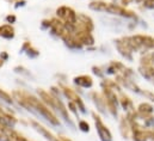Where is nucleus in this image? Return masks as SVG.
<instances>
[{
    "mask_svg": "<svg viewBox=\"0 0 154 141\" xmlns=\"http://www.w3.org/2000/svg\"><path fill=\"white\" fill-rule=\"evenodd\" d=\"M12 97H13V99H16L18 102V104L20 106L39 115L41 117L47 120L53 126H60V121H59L57 116L53 112V110L49 109V106L45 105L41 99L36 98L34 95L20 89V90H13Z\"/></svg>",
    "mask_w": 154,
    "mask_h": 141,
    "instance_id": "nucleus-1",
    "label": "nucleus"
},
{
    "mask_svg": "<svg viewBox=\"0 0 154 141\" xmlns=\"http://www.w3.org/2000/svg\"><path fill=\"white\" fill-rule=\"evenodd\" d=\"M88 7L93 11H99V12H108L111 14H117L127 18H134L135 14L133 11L125 10L123 6H119L114 2H104V1H92Z\"/></svg>",
    "mask_w": 154,
    "mask_h": 141,
    "instance_id": "nucleus-2",
    "label": "nucleus"
},
{
    "mask_svg": "<svg viewBox=\"0 0 154 141\" xmlns=\"http://www.w3.org/2000/svg\"><path fill=\"white\" fill-rule=\"evenodd\" d=\"M56 16L60 20L66 24H77L78 13L68 6H60L56 8Z\"/></svg>",
    "mask_w": 154,
    "mask_h": 141,
    "instance_id": "nucleus-3",
    "label": "nucleus"
},
{
    "mask_svg": "<svg viewBox=\"0 0 154 141\" xmlns=\"http://www.w3.org/2000/svg\"><path fill=\"white\" fill-rule=\"evenodd\" d=\"M60 87H61V91H62L63 96H65L67 99H69V102H73V103L78 106V109L80 110V112L86 114L85 104H84L82 99L80 98V96L78 95L77 92H75L73 89H71V87H68V86H66V85H61V84H60Z\"/></svg>",
    "mask_w": 154,
    "mask_h": 141,
    "instance_id": "nucleus-4",
    "label": "nucleus"
},
{
    "mask_svg": "<svg viewBox=\"0 0 154 141\" xmlns=\"http://www.w3.org/2000/svg\"><path fill=\"white\" fill-rule=\"evenodd\" d=\"M92 117H93V121H94V124H96V129H97V133H98V136L100 138V140L112 141V135H111L110 130L108 129V127L103 123L100 116L97 115L96 112H92Z\"/></svg>",
    "mask_w": 154,
    "mask_h": 141,
    "instance_id": "nucleus-5",
    "label": "nucleus"
},
{
    "mask_svg": "<svg viewBox=\"0 0 154 141\" xmlns=\"http://www.w3.org/2000/svg\"><path fill=\"white\" fill-rule=\"evenodd\" d=\"M61 39L63 41V43H65V45L66 47H68L69 49H73V50H80V49H82V44L78 41V38L74 36V34H71V33H66L65 35L61 37Z\"/></svg>",
    "mask_w": 154,
    "mask_h": 141,
    "instance_id": "nucleus-6",
    "label": "nucleus"
},
{
    "mask_svg": "<svg viewBox=\"0 0 154 141\" xmlns=\"http://www.w3.org/2000/svg\"><path fill=\"white\" fill-rule=\"evenodd\" d=\"M30 123H31V126L34 127V129L36 130V132H38L39 134L42 135V136H44L47 140L49 141H60L59 139V136H55L51 132H49L45 127H43L42 124H39L38 122H36V121H34V120H30Z\"/></svg>",
    "mask_w": 154,
    "mask_h": 141,
    "instance_id": "nucleus-7",
    "label": "nucleus"
},
{
    "mask_svg": "<svg viewBox=\"0 0 154 141\" xmlns=\"http://www.w3.org/2000/svg\"><path fill=\"white\" fill-rule=\"evenodd\" d=\"M74 36L77 37L78 41L82 45L90 47V45H93L94 44V38L92 36V33H90V31H75Z\"/></svg>",
    "mask_w": 154,
    "mask_h": 141,
    "instance_id": "nucleus-8",
    "label": "nucleus"
},
{
    "mask_svg": "<svg viewBox=\"0 0 154 141\" xmlns=\"http://www.w3.org/2000/svg\"><path fill=\"white\" fill-rule=\"evenodd\" d=\"M73 83L77 85L78 87H82V89H91L93 86V80L90 75H78L73 79Z\"/></svg>",
    "mask_w": 154,
    "mask_h": 141,
    "instance_id": "nucleus-9",
    "label": "nucleus"
},
{
    "mask_svg": "<svg viewBox=\"0 0 154 141\" xmlns=\"http://www.w3.org/2000/svg\"><path fill=\"white\" fill-rule=\"evenodd\" d=\"M14 28L11 24H4L0 25V37L5 39H13L14 38Z\"/></svg>",
    "mask_w": 154,
    "mask_h": 141,
    "instance_id": "nucleus-10",
    "label": "nucleus"
},
{
    "mask_svg": "<svg viewBox=\"0 0 154 141\" xmlns=\"http://www.w3.org/2000/svg\"><path fill=\"white\" fill-rule=\"evenodd\" d=\"M4 129H5V132L7 133V135H8V136H10L13 141H31V140H29L28 138H25L23 134H20L19 132L14 130V129H13V127L5 126V127H4Z\"/></svg>",
    "mask_w": 154,
    "mask_h": 141,
    "instance_id": "nucleus-11",
    "label": "nucleus"
},
{
    "mask_svg": "<svg viewBox=\"0 0 154 141\" xmlns=\"http://www.w3.org/2000/svg\"><path fill=\"white\" fill-rule=\"evenodd\" d=\"M137 112H139L140 116H142L145 118V117L149 116L153 112V108H152V105H149L148 103H142L137 108Z\"/></svg>",
    "mask_w": 154,
    "mask_h": 141,
    "instance_id": "nucleus-12",
    "label": "nucleus"
},
{
    "mask_svg": "<svg viewBox=\"0 0 154 141\" xmlns=\"http://www.w3.org/2000/svg\"><path fill=\"white\" fill-rule=\"evenodd\" d=\"M119 103H121V105L124 108V110H130V109L133 108V102H131L127 96H124V95L121 96Z\"/></svg>",
    "mask_w": 154,
    "mask_h": 141,
    "instance_id": "nucleus-13",
    "label": "nucleus"
},
{
    "mask_svg": "<svg viewBox=\"0 0 154 141\" xmlns=\"http://www.w3.org/2000/svg\"><path fill=\"white\" fill-rule=\"evenodd\" d=\"M0 99L4 101V102L7 103V104H12V103H13V97H12L10 93H7L6 91L1 90V89H0Z\"/></svg>",
    "mask_w": 154,
    "mask_h": 141,
    "instance_id": "nucleus-14",
    "label": "nucleus"
},
{
    "mask_svg": "<svg viewBox=\"0 0 154 141\" xmlns=\"http://www.w3.org/2000/svg\"><path fill=\"white\" fill-rule=\"evenodd\" d=\"M25 54H26V55H28L30 59H36V58L39 55V52L36 49V48H34V47L31 45V47H30V48H29V49L25 52Z\"/></svg>",
    "mask_w": 154,
    "mask_h": 141,
    "instance_id": "nucleus-15",
    "label": "nucleus"
},
{
    "mask_svg": "<svg viewBox=\"0 0 154 141\" xmlns=\"http://www.w3.org/2000/svg\"><path fill=\"white\" fill-rule=\"evenodd\" d=\"M78 126H79V129H80L81 132H84V133H88V132H90V124L87 123V121L80 120L79 123H78Z\"/></svg>",
    "mask_w": 154,
    "mask_h": 141,
    "instance_id": "nucleus-16",
    "label": "nucleus"
},
{
    "mask_svg": "<svg viewBox=\"0 0 154 141\" xmlns=\"http://www.w3.org/2000/svg\"><path fill=\"white\" fill-rule=\"evenodd\" d=\"M51 27V19H43L41 23V28L43 30H49Z\"/></svg>",
    "mask_w": 154,
    "mask_h": 141,
    "instance_id": "nucleus-17",
    "label": "nucleus"
},
{
    "mask_svg": "<svg viewBox=\"0 0 154 141\" xmlns=\"http://www.w3.org/2000/svg\"><path fill=\"white\" fill-rule=\"evenodd\" d=\"M68 108H69V110L77 116L78 118H79V112H78V106L73 103V102H68Z\"/></svg>",
    "mask_w": 154,
    "mask_h": 141,
    "instance_id": "nucleus-18",
    "label": "nucleus"
},
{
    "mask_svg": "<svg viewBox=\"0 0 154 141\" xmlns=\"http://www.w3.org/2000/svg\"><path fill=\"white\" fill-rule=\"evenodd\" d=\"M5 20H6V23H7V24H13V23H16L17 17H16L14 14H7V16H6V18H5Z\"/></svg>",
    "mask_w": 154,
    "mask_h": 141,
    "instance_id": "nucleus-19",
    "label": "nucleus"
},
{
    "mask_svg": "<svg viewBox=\"0 0 154 141\" xmlns=\"http://www.w3.org/2000/svg\"><path fill=\"white\" fill-rule=\"evenodd\" d=\"M30 47H31V43H30L29 41H25V42L22 44V47H20V50H19V52H20V53H25Z\"/></svg>",
    "mask_w": 154,
    "mask_h": 141,
    "instance_id": "nucleus-20",
    "label": "nucleus"
},
{
    "mask_svg": "<svg viewBox=\"0 0 154 141\" xmlns=\"http://www.w3.org/2000/svg\"><path fill=\"white\" fill-rule=\"evenodd\" d=\"M25 4H26V1H25V0H18V1H16V2H14V7H16V8H19V7L25 6Z\"/></svg>",
    "mask_w": 154,
    "mask_h": 141,
    "instance_id": "nucleus-21",
    "label": "nucleus"
},
{
    "mask_svg": "<svg viewBox=\"0 0 154 141\" xmlns=\"http://www.w3.org/2000/svg\"><path fill=\"white\" fill-rule=\"evenodd\" d=\"M92 70H93V73L96 74V75H98V77H103V73L100 72V68L99 67H92Z\"/></svg>",
    "mask_w": 154,
    "mask_h": 141,
    "instance_id": "nucleus-22",
    "label": "nucleus"
},
{
    "mask_svg": "<svg viewBox=\"0 0 154 141\" xmlns=\"http://www.w3.org/2000/svg\"><path fill=\"white\" fill-rule=\"evenodd\" d=\"M114 4H117L119 6H127L128 5V0H115Z\"/></svg>",
    "mask_w": 154,
    "mask_h": 141,
    "instance_id": "nucleus-23",
    "label": "nucleus"
},
{
    "mask_svg": "<svg viewBox=\"0 0 154 141\" xmlns=\"http://www.w3.org/2000/svg\"><path fill=\"white\" fill-rule=\"evenodd\" d=\"M0 59L4 60V61H7V60H8V54H7L6 52H1V53H0Z\"/></svg>",
    "mask_w": 154,
    "mask_h": 141,
    "instance_id": "nucleus-24",
    "label": "nucleus"
},
{
    "mask_svg": "<svg viewBox=\"0 0 154 141\" xmlns=\"http://www.w3.org/2000/svg\"><path fill=\"white\" fill-rule=\"evenodd\" d=\"M59 139H60V141H72L71 139H68L66 136H62V135H59Z\"/></svg>",
    "mask_w": 154,
    "mask_h": 141,
    "instance_id": "nucleus-25",
    "label": "nucleus"
},
{
    "mask_svg": "<svg viewBox=\"0 0 154 141\" xmlns=\"http://www.w3.org/2000/svg\"><path fill=\"white\" fill-rule=\"evenodd\" d=\"M4 64H5V61H4V60H1V59H0V68H1V67H2V66H4Z\"/></svg>",
    "mask_w": 154,
    "mask_h": 141,
    "instance_id": "nucleus-26",
    "label": "nucleus"
},
{
    "mask_svg": "<svg viewBox=\"0 0 154 141\" xmlns=\"http://www.w3.org/2000/svg\"><path fill=\"white\" fill-rule=\"evenodd\" d=\"M7 2H11V4H13V2H16V1H18V0H6Z\"/></svg>",
    "mask_w": 154,
    "mask_h": 141,
    "instance_id": "nucleus-27",
    "label": "nucleus"
},
{
    "mask_svg": "<svg viewBox=\"0 0 154 141\" xmlns=\"http://www.w3.org/2000/svg\"><path fill=\"white\" fill-rule=\"evenodd\" d=\"M4 111H5V110H4V109H2L1 106H0V112H4Z\"/></svg>",
    "mask_w": 154,
    "mask_h": 141,
    "instance_id": "nucleus-28",
    "label": "nucleus"
},
{
    "mask_svg": "<svg viewBox=\"0 0 154 141\" xmlns=\"http://www.w3.org/2000/svg\"><path fill=\"white\" fill-rule=\"evenodd\" d=\"M135 1H137V2H141L142 0H135ZM143 1H145V0H143Z\"/></svg>",
    "mask_w": 154,
    "mask_h": 141,
    "instance_id": "nucleus-29",
    "label": "nucleus"
}]
</instances>
